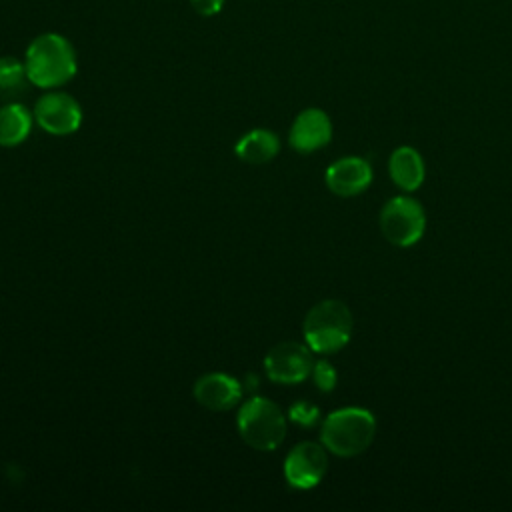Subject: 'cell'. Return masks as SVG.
<instances>
[{"instance_id": "6da1fadb", "label": "cell", "mask_w": 512, "mask_h": 512, "mask_svg": "<svg viewBox=\"0 0 512 512\" xmlns=\"http://www.w3.org/2000/svg\"><path fill=\"white\" fill-rule=\"evenodd\" d=\"M30 84L40 88H58L76 74V52L68 38L56 32L36 36L24 56Z\"/></svg>"}, {"instance_id": "7a4b0ae2", "label": "cell", "mask_w": 512, "mask_h": 512, "mask_svg": "<svg viewBox=\"0 0 512 512\" xmlns=\"http://www.w3.org/2000/svg\"><path fill=\"white\" fill-rule=\"evenodd\" d=\"M376 436V418L360 406H346L330 412L320 428L324 448L336 456L350 458L362 454Z\"/></svg>"}, {"instance_id": "3957f363", "label": "cell", "mask_w": 512, "mask_h": 512, "mask_svg": "<svg viewBox=\"0 0 512 512\" xmlns=\"http://www.w3.org/2000/svg\"><path fill=\"white\" fill-rule=\"evenodd\" d=\"M354 318L342 300H322L314 304L302 324L304 340L312 352L334 354L342 350L352 336Z\"/></svg>"}, {"instance_id": "277c9868", "label": "cell", "mask_w": 512, "mask_h": 512, "mask_svg": "<svg viewBox=\"0 0 512 512\" xmlns=\"http://www.w3.org/2000/svg\"><path fill=\"white\" fill-rule=\"evenodd\" d=\"M238 430L242 440L254 450H276L286 436V416L280 406L268 398H250L238 412Z\"/></svg>"}, {"instance_id": "5b68a950", "label": "cell", "mask_w": 512, "mask_h": 512, "mask_svg": "<svg viewBox=\"0 0 512 512\" xmlns=\"http://www.w3.org/2000/svg\"><path fill=\"white\" fill-rule=\"evenodd\" d=\"M382 236L398 248H408L420 242L426 232V212L422 204L406 194L390 198L378 216Z\"/></svg>"}, {"instance_id": "8992f818", "label": "cell", "mask_w": 512, "mask_h": 512, "mask_svg": "<svg viewBox=\"0 0 512 512\" xmlns=\"http://www.w3.org/2000/svg\"><path fill=\"white\" fill-rule=\"evenodd\" d=\"M314 358L308 344L294 340L276 344L264 358L266 374L278 384H298L312 374Z\"/></svg>"}, {"instance_id": "52a82bcc", "label": "cell", "mask_w": 512, "mask_h": 512, "mask_svg": "<svg viewBox=\"0 0 512 512\" xmlns=\"http://www.w3.org/2000/svg\"><path fill=\"white\" fill-rule=\"evenodd\" d=\"M328 470V454L324 444L304 440L296 444L284 460V476L290 486L310 490L318 486Z\"/></svg>"}, {"instance_id": "ba28073f", "label": "cell", "mask_w": 512, "mask_h": 512, "mask_svg": "<svg viewBox=\"0 0 512 512\" xmlns=\"http://www.w3.org/2000/svg\"><path fill=\"white\" fill-rule=\"evenodd\" d=\"M34 120L42 130L54 136H66L80 128V104L66 92H48L38 98L34 106Z\"/></svg>"}, {"instance_id": "9c48e42d", "label": "cell", "mask_w": 512, "mask_h": 512, "mask_svg": "<svg viewBox=\"0 0 512 512\" xmlns=\"http://www.w3.org/2000/svg\"><path fill=\"white\" fill-rule=\"evenodd\" d=\"M324 180L336 196H358L372 184V166L362 156H344L326 168Z\"/></svg>"}, {"instance_id": "30bf717a", "label": "cell", "mask_w": 512, "mask_h": 512, "mask_svg": "<svg viewBox=\"0 0 512 512\" xmlns=\"http://www.w3.org/2000/svg\"><path fill=\"white\" fill-rule=\"evenodd\" d=\"M290 146L300 154H310L324 148L332 140V120L320 108H306L302 110L288 134Z\"/></svg>"}, {"instance_id": "8fae6325", "label": "cell", "mask_w": 512, "mask_h": 512, "mask_svg": "<svg viewBox=\"0 0 512 512\" xmlns=\"http://www.w3.org/2000/svg\"><path fill=\"white\" fill-rule=\"evenodd\" d=\"M194 398L208 410L226 412L240 402L242 386L236 378L224 372H210L196 380Z\"/></svg>"}, {"instance_id": "7c38bea8", "label": "cell", "mask_w": 512, "mask_h": 512, "mask_svg": "<svg viewBox=\"0 0 512 512\" xmlns=\"http://www.w3.org/2000/svg\"><path fill=\"white\" fill-rule=\"evenodd\" d=\"M388 174L400 190L404 192L418 190L426 176L422 154L412 146H398L388 158Z\"/></svg>"}, {"instance_id": "4fadbf2b", "label": "cell", "mask_w": 512, "mask_h": 512, "mask_svg": "<svg viewBox=\"0 0 512 512\" xmlns=\"http://www.w3.org/2000/svg\"><path fill=\"white\" fill-rule=\"evenodd\" d=\"M280 150V140L274 132L266 128H256L244 134L236 144V154L248 164H266Z\"/></svg>"}, {"instance_id": "5bb4252c", "label": "cell", "mask_w": 512, "mask_h": 512, "mask_svg": "<svg viewBox=\"0 0 512 512\" xmlns=\"http://www.w3.org/2000/svg\"><path fill=\"white\" fill-rule=\"evenodd\" d=\"M32 130V114L18 102L0 108V146L12 148L22 144Z\"/></svg>"}, {"instance_id": "9a60e30c", "label": "cell", "mask_w": 512, "mask_h": 512, "mask_svg": "<svg viewBox=\"0 0 512 512\" xmlns=\"http://www.w3.org/2000/svg\"><path fill=\"white\" fill-rule=\"evenodd\" d=\"M28 74L24 62L14 56H0V94L14 96L26 88Z\"/></svg>"}, {"instance_id": "2e32d148", "label": "cell", "mask_w": 512, "mask_h": 512, "mask_svg": "<svg viewBox=\"0 0 512 512\" xmlns=\"http://www.w3.org/2000/svg\"><path fill=\"white\" fill-rule=\"evenodd\" d=\"M310 376H312V380H314V384L320 392H332L336 388L338 374H336V368L328 360L314 362Z\"/></svg>"}, {"instance_id": "e0dca14e", "label": "cell", "mask_w": 512, "mask_h": 512, "mask_svg": "<svg viewBox=\"0 0 512 512\" xmlns=\"http://www.w3.org/2000/svg\"><path fill=\"white\" fill-rule=\"evenodd\" d=\"M320 418V410L308 402H296L292 408H290V420L300 424V426H314Z\"/></svg>"}, {"instance_id": "ac0fdd59", "label": "cell", "mask_w": 512, "mask_h": 512, "mask_svg": "<svg viewBox=\"0 0 512 512\" xmlns=\"http://www.w3.org/2000/svg\"><path fill=\"white\" fill-rule=\"evenodd\" d=\"M192 8L202 14V16H212V14H218L224 6V0H190Z\"/></svg>"}]
</instances>
